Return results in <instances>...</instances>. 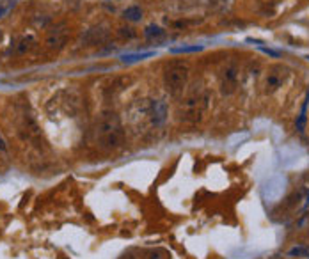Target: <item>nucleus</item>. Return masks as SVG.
<instances>
[{"mask_svg": "<svg viewBox=\"0 0 309 259\" xmlns=\"http://www.w3.org/2000/svg\"><path fill=\"white\" fill-rule=\"evenodd\" d=\"M163 84L171 96H180L189 84V66L183 61H171L163 70Z\"/></svg>", "mask_w": 309, "mask_h": 259, "instance_id": "obj_2", "label": "nucleus"}, {"mask_svg": "<svg viewBox=\"0 0 309 259\" xmlns=\"http://www.w3.org/2000/svg\"><path fill=\"white\" fill-rule=\"evenodd\" d=\"M123 16L126 18V20H130V22H139V20L142 18V11H141V7H137V5H132V7L124 9Z\"/></svg>", "mask_w": 309, "mask_h": 259, "instance_id": "obj_6", "label": "nucleus"}, {"mask_svg": "<svg viewBox=\"0 0 309 259\" xmlns=\"http://www.w3.org/2000/svg\"><path fill=\"white\" fill-rule=\"evenodd\" d=\"M290 256H302V258H309V249H304V247H295L292 251L288 252Z\"/></svg>", "mask_w": 309, "mask_h": 259, "instance_id": "obj_11", "label": "nucleus"}, {"mask_svg": "<svg viewBox=\"0 0 309 259\" xmlns=\"http://www.w3.org/2000/svg\"><path fill=\"white\" fill-rule=\"evenodd\" d=\"M123 141L124 130L119 115L112 110L103 112L96 123V142L100 144V148L107 151L117 149V148H121Z\"/></svg>", "mask_w": 309, "mask_h": 259, "instance_id": "obj_1", "label": "nucleus"}, {"mask_svg": "<svg viewBox=\"0 0 309 259\" xmlns=\"http://www.w3.org/2000/svg\"><path fill=\"white\" fill-rule=\"evenodd\" d=\"M154 52H146V53H126V55H123V61L124 62H137V61H142V59H148V57H153Z\"/></svg>", "mask_w": 309, "mask_h": 259, "instance_id": "obj_7", "label": "nucleus"}, {"mask_svg": "<svg viewBox=\"0 0 309 259\" xmlns=\"http://www.w3.org/2000/svg\"><path fill=\"white\" fill-rule=\"evenodd\" d=\"M281 82H283V76L272 71L269 75V78H267V87H270V91H274V89H277L281 85Z\"/></svg>", "mask_w": 309, "mask_h": 259, "instance_id": "obj_8", "label": "nucleus"}, {"mask_svg": "<svg viewBox=\"0 0 309 259\" xmlns=\"http://www.w3.org/2000/svg\"><path fill=\"white\" fill-rule=\"evenodd\" d=\"M204 98L203 96H190L189 100L185 101V105H183V112H181V119H185V121H197L199 115L203 114V109H204Z\"/></svg>", "mask_w": 309, "mask_h": 259, "instance_id": "obj_3", "label": "nucleus"}, {"mask_svg": "<svg viewBox=\"0 0 309 259\" xmlns=\"http://www.w3.org/2000/svg\"><path fill=\"white\" fill-rule=\"evenodd\" d=\"M150 115H151V123L154 126H162L167 119V105L165 101L162 100H153L150 105Z\"/></svg>", "mask_w": 309, "mask_h": 259, "instance_id": "obj_4", "label": "nucleus"}, {"mask_svg": "<svg viewBox=\"0 0 309 259\" xmlns=\"http://www.w3.org/2000/svg\"><path fill=\"white\" fill-rule=\"evenodd\" d=\"M199 50H203V46H178V48H171L172 53H190V52H199Z\"/></svg>", "mask_w": 309, "mask_h": 259, "instance_id": "obj_9", "label": "nucleus"}, {"mask_svg": "<svg viewBox=\"0 0 309 259\" xmlns=\"http://www.w3.org/2000/svg\"><path fill=\"white\" fill-rule=\"evenodd\" d=\"M119 259H135V258H133V254H132V252H126V254H123Z\"/></svg>", "mask_w": 309, "mask_h": 259, "instance_id": "obj_12", "label": "nucleus"}, {"mask_svg": "<svg viewBox=\"0 0 309 259\" xmlns=\"http://www.w3.org/2000/svg\"><path fill=\"white\" fill-rule=\"evenodd\" d=\"M144 36H146L150 41H158L165 37V31L158 25H148L146 29H144Z\"/></svg>", "mask_w": 309, "mask_h": 259, "instance_id": "obj_5", "label": "nucleus"}, {"mask_svg": "<svg viewBox=\"0 0 309 259\" xmlns=\"http://www.w3.org/2000/svg\"><path fill=\"white\" fill-rule=\"evenodd\" d=\"M4 13H5V9H4V7H0V16H2Z\"/></svg>", "mask_w": 309, "mask_h": 259, "instance_id": "obj_14", "label": "nucleus"}, {"mask_svg": "<svg viewBox=\"0 0 309 259\" xmlns=\"http://www.w3.org/2000/svg\"><path fill=\"white\" fill-rule=\"evenodd\" d=\"M0 151H5V142L2 137H0Z\"/></svg>", "mask_w": 309, "mask_h": 259, "instance_id": "obj_13", "label": "nucleus"}, {"mask_svg": "<svg viewBox=\"0 0 309 259\" xmlns=\"http://www.w3.org/2000/svg\"><path fill=\"white\" fill-rule=\"evenodd\" d=\"M148 259H169V252L163 251V249H156V251L151 252Z\"/></svg>", "mask_w": 309, "mask_h": 259, "instance_id": "obj_10", "label": "nucleus"}]
</instances>
